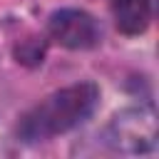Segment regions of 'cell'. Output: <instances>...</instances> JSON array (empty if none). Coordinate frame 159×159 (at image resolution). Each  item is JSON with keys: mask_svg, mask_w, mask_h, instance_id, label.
I'll use <instances>...</instances> for the list:
<instances>
[{"mask_svg": "<svg viewBox=\"0 0 159 159\" xmlns=\"http://www.w3.org/2000/svg\"><path fill=\"white\" fill-rule=\"evenodd\" d=\"M114 22L127 35H139L152 20V0H114L112 2Z\"/></svg>", "mask_w": 159, "mask_h": 159, "instance_id": "4", "label": "cell"}, {"mask_svg": "<svg viewBox=\"0 0 159 159\" xmlns=\"http://www.w3.org/2000/svg\"><path fill=\"white\" fill-rule=\"evenodd\" d=\"M50 37L70 50H89L99 42V25L89 12L65 7L50 17Z\"/></svg>", "mask_w": 159, "mask_h": 159, "instance_id": "2", "label": "cell"}, {"mask_svg": "<svg viewBox=\"0 0 159 159\" xmlns=\"http://www.w3.org/2000/svg\"><path fill=\"white\" fill-rule=\"evenodd\" d=\"M99 99V89L92 82H80L72 87H65L47 99H42L37 107H32L22 122H20V134L27 142H40L50 139L55 134H62L80 122H84Z\"/></svg>", "mask_w": 159, "mask_h": 159, "instance_id": "1", "label": "cell"}, {"mask_svg": "<svg viewBox=\"0 0 159 159\" xmlns=\"http://www.w3.org/2000/svg\"><path fill=\"white\" fill-rule=\"evenodd\" d=\"M157 142L154 114L144 109H132L112 122V144L124 152H144L152 149Z\"/></svg>", "mask_w": 159, "mask_h": 159, "instance_id": "3", "label": "cell"}]
</instances>
